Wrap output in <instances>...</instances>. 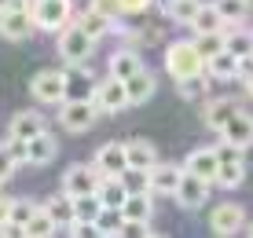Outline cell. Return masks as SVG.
I'll return each instance as SVG.
<instances>
[{
    "label": "cell",
    "mask_w": 253,
    "mask_h": 238,
    "mask_svg": "<svg viewBox=\"0 0 253 238\" xmlns=\"http://www.w3.org/2000/svg\"><path fill=\"white\" fill-rule=\"evenodd\" d=\"M121 180H125L128 195H143V191H151V169H132V165H128V169L121 172Z\"/></svg>",
    "instance_id": "cell-34"
},
{
    "label": "cell",
    "mask_w": 253,
    "mask_h": 238,
    "mask_svg": "<svg viewBox=\"0 0 253 238\" xmlns=\"http://www.w3.org/2000/svg\"><path fill=\"white\" fill-rule=\"evenodd\" d=\"M99 180H103V172H99V165H70L66 176H63V191L70 198H77V195H95V187H99Z\"/></svg>",
    "instance_id": "cell-4"
},
{
    "label": "cell",
    "mask_w": 253,
    "mask_h": 238,
    "mask_svg": "<svg viewBox=\"0 0 253 238\" xmlns=\"http://www.w3.org/2000/svg\"><path fill=\"white\" fill-rule=\"evenodd\" d=\"M92 48H95V40L81 30V26H66L63 37H59V55H63L66 63H88Z\"/></svg>",
    "instance_id": "cell-6"
},
{
    "label": "cell",
    "mask_w": 253,
    "mask_h": 238,
    "mask_svg": "<svg viewBox=\"0 0 253 238\" xmlns=\"http://www.w3.org/2000/svg\"><path fill=\"white\" fill-rule=\"evenodd\" d=\"M180 180H184V169L180 165H154L151 169V195H176Z\"/></svg>",
    "instance_id": "cell-14"
},
{
    "label": "cell",
    "mask_w": 253,
    "mask_h": 238,
    "mask_svg": "<svg viewBox=\"0 0 253 238\" xmlns=\"http://www.w3.org/2000/svg\"><path fill=\"white\" fill-rule=\"evenodd\" d=\"M59 231V224L51 220L48 209H37V213L30 216V224H26V235L30 238H48V235H55Z\"/></svg>",
    "instance_id": "cell-30"
},
{
    "label": "cell",
    "mask_w": 253,
    "mask_h": 238,
    "mask_svg": "<svg viewBox=\"0 0 253 238\" xmlns=\"http://www.w3.org/2000/svg\"><path fill=\"white\" fill-rule=\"evenodd\" d=\"M30 92H33L37 103H51V107H55V103L66 99V74L63 70H41L30 81Z\"/></svg>",
    "instance_id": "cell-3"
},
{
    "label": "cell",
    "mask_w": 253,
    "mask_h": 238,
    "mask_svg": "<svg viewBox=\"0 0 253 238\" xmlns=\"http://www.w3.org/2000/svg\"><path fill=\"white\" fill-rule=\"evenodd\" d=\"M95 195H99L103 205H125V198H128V187H125V180L121 176H103L99 180V187H95Z\"/></svg>",
    "instance_id": "cell-21"
},
{
    "label": "cell",
    "mask_w": 253,
    "mask_h": 238,
    "mask_svg": "<svg viewBox=\"0 0 253 238\" xmlns=\"http://www.w3.org/2000/svg\"><path fill=\"white\" fill-rule=\"evenodd\" d=\"M220 136L228 139V143H239L242 151H246V147L253 143V118H250V114H242V110H235L231 121L220 128Z\"/></svg>",
    "instance_id": "cell-15"
},
{
    "label": "cell",
    "mask_w": 253,
    "mask_h": 238,
    "mask_svg": "<svg viewBox=\"0 0 253 238\" xmlns=\"http://www.w3.org/2000/svg\"><path fill=\"white\" fill-rule=\"evenodd\" d=\"M63 74H66V99H92L99 88V81L88 74L84 63H70V70H63Z\"/></svg>",
    "instance_id": "cell-10"
},
{
    "label": "cell",
    "mask_w": 253,
    "mask_h": 238,
    "mask_svg": "<svg viewBox=\"0 0 253 238\" xmlns=\"http://www.w3.org/2000/svg\"><path fill=\"white\" fill-rule=\"evenodd\" d=\"M224 48H228V51H235V55H239V59L253 55V33H246V30L224 33Z\"/></svg>",
    "instance_id": "cell-33"
},
{
    "label": "cell",
    "mask_w": 253,
    "mask_h": 238,
    "mask_svg": "<svg viewBox=\"0 0 253 238\" xmlns=\"http://www.w3.org/2000/svg\"><path fill=\"white\" fill-rule=\"evenodd\" d=\"M184 169L213 183V180H216V169H220V158H216V147H202V151H191V154H187V161H184Z\"/></svg>",
    "instance_id": "cell-13"
},
{
    "label": "cell",
    "mask_w": 253,
    "mask_h": 238,
    "mask_svg": "<svg viewBox=\"0 0 253 238\" xmlns=\"http://www.w3.org/2000/svg\"><path fill=\"white\" fill-rule=\"evenodd\" d=\"M125 231V213L118 205H103L95 216V235H121Z\"/></svg>",
    "instance_id": "cell-25"
},
{
    "label": "cell",
    "mask_w": 253,
    "mask_h": 238,
    "mask_svg": "<svg viewBox=\"0 0 253 238\" xmlns=\"http://www.w3.org/2000/svg\"><path fill=\"white\" fill-rule=\"evenodd\" d=\"M37 201H19V198H15V205H11V224H19V227H26V224H30V216L33 213H37Z\"/></svg>",
    "instance_id": "cell-38"
},
{
    "label": "cell",
    "mask_w": 253,
    "mask_h": 238,
    "mask_svg": "<svg viewBox=\"0 0 253 238\" xmlns=\"http://www.w3.org/2000/svg\"><path fill=\"white\" fill-rule=\"evenodd\" d=\"M239 66H242V59L235 55V51H216L213 59H206V70H209V77H216V81H231V77H239Z\"/></svg>",
    "instance_id": "cell-18"
},
{
    "label": "cell",
    "mask_w": 253,
    "mask_h": 238,
    "mask_svg": "<svg viewBox=\"0 0 253 238\" xmlns=\"http://www.w3.org/2000/svg\"><path fill=\"white\" fill-rule=\"evenodd\" d=\"M55 154H59V143H55V136L41 132V136H33V139H30V165H48Z\"/></svg>",
    "instance_id": "cell-24"
},
{
    "label": "cell",
    "mask_w": 253,
    "mask_h": 238,
    "mask_svg": "<svg viewBox=\"0 0 253 238\" xmlns=\"http://www.w3.org/2000/svg\"><path fill=\"white\" fill-rule=\"evenodd\" d=\"M242 224H246V213H242V205H231V201H224V205L213 209V216H209V231L228 238V235H239Z\"/></svg>",
    "instance_id": "cell-9"
},
{
    "label": "cell",
    "mask_w": 253,
    "mask_h": 238,
    "mask_svg": "<svg viewBox=\"0 0 253 238\" xmlns=\"http://www.w3.org/2000/svg\"><path fill=\"white\" fill-rule=\"evenodd\" d=\"M198 7H202V0H165V15H169L172 22H184V26L195 22Z\"/></svg>",
    "instance_id": "cell-28"
},
{
    "label": "cell",
    "mask_w": 253,
    "mask_h": 238,
    "mask_svg": "<svg viewBox=\"0 0 253 238\" xmlns=\"http://www.w3.org/2000/svg\"><path fill=\"white\" fill-rule=\"evenodd\" d=\"M41 132H48V128H44V118H41V114H33V110L15 114L11 125H7V136H15V139H33V136H41Z\"/></svg>",
    "instance_id": "cell-17"
},
{
    "label": "cell",
    "mask_w": 253,
    "mask_h": 238,
    "mask_svg": "<svg viewBox=\"0 0 253 238\" xmlns=\"http://www.w3.org/2000/svg\"><path fill=\"white\" fill-rule=\"evenodd\" d=\"M95 165H99L103 176H121L128 169V151L125 143H103L99 154H95Z\"/></svg>",
    "instance_id": "cell-12"
},
{
    "label": "cell",
    "mask_w": 253,
    "mask_h": 238,
    "mask_svg": "<svg viewBox=\"0 0 253 238\" xmlns=\"http://www.w3.org/2000/svg\"><path fill=\"white\" fill-rule=\"evenodd\" d=\"M77 26H81V30L88 33L92 40H99L103 33H110V30H114V19H107L103 11H95V7H88V11H81V15H77Z\"/></svg>",
    "instance_id": "cell-23"
},
{
    "label": "cell",
    "mask_w": 253,
    "mask_h": 238,
    "mask_svg": "<svg viewBox=\"0 0 253 238\" xmlns=\"http://www.w3.org/2000/svg\"><path fill=\"white\" fill-rule=\"evenodd\" d=\"M99 209H103L99 195H77V198H74V216H77V224H95Z\"/></svg>",
    "instance_id": "cell-29"
},
{
    "label": "cell",
    "mask_w": 253,
    "mask_h": 238,
    "mask_svg": "<svg viewBox=\"0 0 253 238\" xmlns=\"http://www.w3.org/2000/svg\"><path fill=\"white\" fill-rule=\"evenodd\" d=\"M242 180H246L242 161H220V169H216V180H213V183H220L224 191H231V187H239Z\"/></svg>",
    "instance_id": "cell-31"
},
{
    "label": "cell",
    "mask_w": 253,
    "mask_h": 238,
    "mask_svg": "<svg viewBox=\"0 0 253 238\" xmlns=\"http://www.w3.org/2000/svg\"><path fill=\"white\" fill-rule=\"evenodd\" d=\"M70 11H74V4L70 0H33V22H37V30H63L70 22Z\"/></svg>",
    "instance_id": "cell-2"
},
{
    "label": "cell",
    "mask_w": 253,
    "mask_h": 238,
    "mask_svg": "<svg viewBox=\"0 0 253 238\" xmlns=\"http://www.w3.org/2000/svg\"><path fill=\"white\" fill-rule=\"evenodd\" d=\"M11 205H15V198H4V195H0V227L11 220Z\"/></svg>",
    "instance_id": "cell-43"
},
{
    "label": "cell",
    "mask_w": 253,
    "mask_h": 238,
    "mask_svg": "<svg viewBox=\"0 0 253 238\" xmlns=\"http://www.w3.org/2000/svg\"><path fill=\"white\" fill-rule=\"evenodd\" d=\"M15 165H19V161H15V158H11V151H7V143H4V147H0V187H4V183L11 180Z\"/></svg>",
    "instance_id": "cell-39"
},
{
    "label": "cell",
    "mask_w": 253,
    "mask_h": 238,
    "mask_svg": "<svg viewBox=\"0 0 253 238\" xmlns=\"http://www.w3.org/2000/svg\"><path fill=\"white\" fill-rule=\"evenodd\" d=\"M33 30H37V22H33V4L30 7H7V11H0V37L26 40Z\"/></svg>",
    "instance_id": "cell-7"
},
{
    "label": "cell",
    "mask_w": 253,
    "mask_h": 238,
    "mask_svg": "<svg viewBox=\"0 0 253 238\" xmlns=\"http://www.w3.org/2000/svg\"><path fill=\"white\" fill-rule=\"evenodd\" d=\"M139 66H143V59H139L136 51L125 48V51H114V55H110V66L107 70H110V77H121V81H125V77H132Z\"/></svg>",
    "instance_id": "cell-26"
},
{
    "label": "cell",
    "mask_w": 253,
    "mask_h": 238,
    "mask_svg": "<svg viewBox=\"0 0 253 238\" xmlns=\"http://www.w3.org/2000/svg\"><path fill=\"white\" fill-rule=\"evenodd\" d=\"M92 103H95V110H99V114H118V110H125V107H128V88H125V81H121V77H107V81H99Z\"/></svg>",
    "instance_id": "cell-5"
},
{
    "label": "cell",
    "mask_w": 253,
    "mask_h": 238,
    "mask_svg": "<svg viewBox=\"0 0 253 238\" xmlns=\"http://www.w3.org/2000/svg\"><path fill=\"white\" fill-rule=\"evenodd\" d=\"M206 92H209V84H206L202 74L180 77V95H184V99H198V95H206Z\"/></svg>",
    "instance_id": "cell-37"
},
{
    "label": "cell",
    "mask_w": 253,
    "mask_h": 238,
    "mask_svg": "<svg viewBox=\"0 0 253 238\" xmlns=\"http://www.w3.org/2000/svg\"><path fill=\"white\" fill-rule=\"evenodd\" d=\"M172 198H176L184 209H198L209 198V180H202V176H195V172L184 169V180H180V187H176Z\"/></svg>",
    "instance_id": "cell-11"
},
{
    "label": "cell",
    "mask_w": 253,
    "mask_h": 238,
    "mask_svg": "<svg viewBox=\"0 0 253 238\" xmlns=\"http://www.w3.org/2000/svg\"><path fill=\"white\" fill-rule=\"evenodd\" d=\"M95 103L92 99H66L63 114H59V121H63L66 132H88L95 125Z\"/></svg>",
    "instance_id": "cell-8"
},
{
    "label": "cell",
    "mask_w": 253,
    "mask_h": 238,
    "mask_svg": "<svg viewBox=\"0 0 253 238\" xmlns=\"http://www.w3.org/2000/svg\"><path fill=\"white\" fill-rule=\"evenodd\" d=\"M125 88H128V107H139L154 95V74L147 66H139L132 77H125Z\"/></svg>",
    "instance_id": "cell-16"
},
{
    "label": "cell",
    "mask_w": 253,
    "mask_h": 238,
    "mask_svg": "<svg viewBox=\"0 0 253 238\" xmlns=\"http://www.w3.org/2000/svg\"><path fill=\"white\" fill-rule=\"evenodd\" d=\"M195 48H198V55H202V59H213L216 51H224V30H216V33H198V37H195Z\"/></svg>",
    "instance_id": "cell-35"
},
{
    "label": "cell",
    "mask_w": 253,
    "mask_h": 238,
    "mask_svg": "<svg viewBox=\"0 0 253 238\" xmlns=\"http://www.w3.org/2000/svg\"><path fill=\"white\" fill-rule=\"evenodd\" d=\"M121 213L125 220H132V224H147L154 213V201H151V191H143V195H128L125 205H121Z\"/></svg>",
    "instance_id": "cell-22"
},
{
    "label": "cell",
    "mask_w": 253,
    "mask_h": 238,
    "mask_svg": "<svg viewBox=\"0 0 253 238\" xmlns=\"http://www.w3.org/2000/svg\"><path fill=\"white\" fill-rule=\"evenodd\" d=\"M235 110H239V103H235V99H213V103H206V110H202L206 128L220 132V128L231 121V114H235Z\"/></svg>",
    "instance_id": "cell-19"
},
{
    "label": "cell",
    "mask_w": 253,
    "mask_h": 238,
    "mask_svg": "<svg viewBox=\"0 0 253 238\" xmlns=\"http://www.w3.org/2000/svg\"><path fill=\"white\" fill-rule=\"evenodd\" d=\"M44 209H48V213H51V220H55V224H59V227H70V224H74V220H77V216H74V198H70V195H66V191H63V198H55V201H48V205H44Z\"/></svg>",
    "instance_id": "cell-32"
},
{
    "label": "cell",
    "mask_w": 253,
    "mask_h": 238,
    "mask_svg": "<svg viewBox=\"0 0 253 238\" xmlns=\"http://www.w3.org/2000/svg\"><path fill=\"white\" fill-rule=\"evenodd\" d=\"M151 7V0H121V11L125 15H139V11H147Z\"/></svg>",
    "instance_id": "cell-42"
},
{
    "label": "cell",
    "mask_w": 253,
    "mask_h": 238,
    "mask_svg": "<svg viewBox=\"0 0 253 238\" xmlns=\"http://www.w3.org/2000/svg\"><path fill=\"white\" fill-rule=\"evenodd\" d=\"M246 235H253V227H250V231H246Z\"/></svg>",
    "instance_id": "cell-45"
},
{
    "label": "cell",
    "mask_w": 253,
    "mask_h": 238,
    "mask_svg": "<svg viewBox=\"0 0 253 238\" xmlns=\"http://www.w3.org/2000/svg\"><path fill=\"white\" fill-rule=\"evenodd\" d=\"M125 151H128V165L132 169H154L158 165V151L147 139H125Z\"/></svg>",
    "instance_id": "cell-20"
},
{
    "label": "cell",
    "mask_w": 253,
    "mask_h": 238,
    "mask_svg": "<svg viewBox=\"0 0 253 238\" xmlns=\"http://www.w3.org/2000/svg\"><path fill=\"white\" fill-rule=\"evenodd\" d=\"M202 66H206V59L198 55V48H195V40H176V44H169L165 48V70H169V77H191V74H202Z\"/></svg>",
    "instance_id": "cell-1"
},
{
    "label": "cell",
    "mask_w": 253,
    "mask_h": 238,
    "mask_svg": "<svg viewBox=\"0 0 253 238\" xmlns=\"http://www.w3.org/2000/svg\"><path fill=\"white\" fill-rule=\"evenodd\" d=\"M7 7H11V0H0V11H7Z\"/></svg>",
    "instance_id": "cell-44"
},
{
    "label": "cell",
    "mask_w": 253,
    "mask_h": 238,
    "mask_svg": "<svg viewBox=\"0 0 253 238\" xmlns=\"http://www.w3.org/2000/svg\"><path fill=\"white\" fill-rule=\"evenodd\" d=\"M216 158H220V161H242V147H239V143H228V139H224V143L216 147Z\"/></svg>",
    "instance_id": "cell-40"
},
{
    "label": "cell",
    "mask_w": 253,
    "mask_h": 238,
    "mask_svg": "<svg viewBox=\"0 0 253 238\" xmlns=\"http://www.w3.org/2000/svg\"><path fill=\"white\" fill-rule=\"evenodd\" d=\"M213 4L224 15V22H242L250 15V0H213Z\"/></svg>",
    "instance_id": "cell-36"
},
{
    "label": "cell",
    "mask_w": 253,
    "mask_h": 238,
    "mask_svg": "<svg viewBox=\"0 0 253 238\" xmlns=\"http://www.w3.org/2000/svg\"><path fill=\"white\" fill-rule=\"evenodd\" d=\"M224 15L216 11V4H202L198 7V15H195V22H191V30L195 33H216V30H224Z\"/></svg>",
    "instance_id": "cell-27"
},
{
    "label": "cell",
    "mask_w": 253,
    "mask_h": 238,
    "mask_svg": "<svg viewBox=\"0 0 253 238\" xmlns=\"http://www.w3.org/2000/svg\"><path fill=\"white\" fill-rule=\"evenodd\" d=\"M92 7H95V11H103L107 19H118V15H125V11H121V0H92Z\"/></svg>",
    "instance_id": "cell-41"
}]
</instances>
